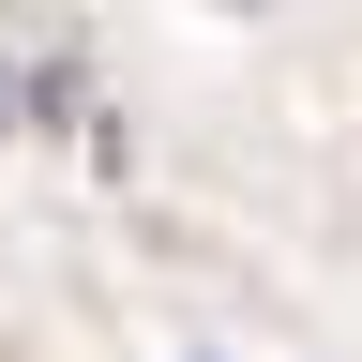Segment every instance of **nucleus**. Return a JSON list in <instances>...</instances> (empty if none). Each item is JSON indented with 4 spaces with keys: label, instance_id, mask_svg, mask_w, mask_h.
Listing matches in <instances>:
<instances>
[]
</instances>
